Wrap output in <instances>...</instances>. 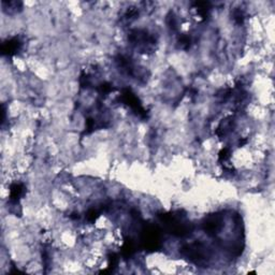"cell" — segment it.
<instances>
[{
	"label": "cell",
	"instance_id": "6da1fadb",
	"mask_svg": "<svg viewBox=\"0 0 275 275\" xmlns=\"http://www.w3.org/2000/svg\"><path fill=\"white\" fill-rule=\"evenodd\" d=\"M181 253L183 256H185L190 261H193L197 264L207 262L210 257V253L207 246L203 245L202 243H198V242L183 246L181 249Z\"/></svg>",
	"mask_w": 275,
	"mask_h": 275
},
{
	"label": "cell",
	"instance_id": "7a4b0ae2",
	"mask_svg": "<svg viewBox=\"0 0 275 275\" xmlns=\"http://www.w3.org/2000/svg\"><path fill=\"white\" fill-rule=\"evenodd\" d=\"M129 40L136 48L143 50L145 53L155 47L156 40L145 30H133L129 35Z\"/></svg>",
	"mask_w": 275,
	"mask_h": 275
},
{
	"label": "cell",
	"instance_id": "3957f363",
	"mask_svg": "<svg viewBox=\"0 0 275 275\" xmlns=\"http://www.w3.org/2000/svg\"><path fill=\"white\" fill-rule=\"evenodd\" d=\"M142 243L145 249L156 250L161 246V235L156 227H144L142 231Z\"/></svg>",
	"mask_w": 275,
	"mask_h": 275
},
{
	"label": "cell",
	"instance_id": "277c9868",
	"mask_svg": "<svg viewBox=\"0 0 275 275\" xmlns=\"http://www.w3.org/2000/svg\"><path fill=\"white\" fill-rule=\"evenodd\" d=\"M122 101L140 118H146V111L135 95L130 89H125L122 95Z\"/></svg>",
	"mask_w": 275,
	"mask_h": 275
},
{
	"label": "cell",
	"instance_id": "5b68a950",
	"mask_svg": "<svg viewBox=\"0 0 275 275\" xmlns=\"http://www.w3.org/2000/svg\"><path fill=\"white\" fill-rule=\"evenodd\" d=\"M223 226V216L219 214L210 215L203 223V229L209 236H216Z\"/></svg>",
	"mask_w": 275,
	"mask_h": 275
},
{
	"label": "cell",
	"instance_id": "8992f818",
	"mask_svg": "<svg viewBox=\"0 0 275 275\" xmlns=\"http://www.w3.org/2000/svg\"><path fill=\"white\" fill-rule=\"evenodd\" d=\"M22 41L18 38H12L8 41H6L5 43L2 47V52L4 55H8V56H12L16 53H18V51L22 49Z\"/></svg>",
	"mask_w": 275,
	"mask_h": 275
},
{
	"label": "cell",
	"instance_id": "52a82bcc",
	"mask_svg": "<svg viewBox=\"0 0 275 275\" xmlns=\"http://www.w3.org/2000/svg\"><path fill=\"white\" fill-rule=\"evenodd\" d=\"M24 193V185L20 183H14L10 186V199L12 202L17 203L19 198L23 196Z\"/></svg>",
	"mask_w": 275,
	"mask_h": 275
},
{
	"label": "cell",
	"instance_id": "ba28073f",
	"mask_svg": "<svg viewBox=\"0 0 275 275\" xmlns=\"http://www.w3.org/2000/svg\"><path fill=\"white\" fill-rule=\"evenodd\" d=\"M98 91L101 95H109L110 93L113 91V86L111 85L110 83H102L98 87Z\"/></svg>",
	"mask_w": 275,
	"mask_h": 275
},
{
	"label": "cell",
	"instance_id": "9c48e42d",
	"mask_svg": "<svg viewBox=\"0 0 275 275\" xmlns=\"http://www.w3.org/2000/svg\"><path fill=\"white\" fill-rule=\"evenodd\" d=\"M178 43H179V47H181V49L187 50L190 47V43H192V39H190V37H188V36H182L178 40Z\"/></svg>",
	"mask_w": 275,
	"mask_h": 275
}]
</instances>
